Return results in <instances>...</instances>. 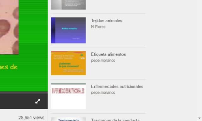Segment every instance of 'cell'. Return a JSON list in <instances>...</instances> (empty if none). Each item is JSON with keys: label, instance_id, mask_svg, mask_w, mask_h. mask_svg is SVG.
Listing matches in <instances>:
<instances>
[{"label": "cell", "instance_id": "1", "mask_svg": "<svg viewBox=\"0 0 202 121\" xmlns=\"http://www.w3.org/2000/svg\"><path fill=\"white\" fill-rule=\"evenodd\" d=\"M10 27L11 25L9 21L5 20H0V38L8 33Z\"/></svg>", "mask_w": 202, "mask_h": 121}, {"label": "cell", "instance_id": "5", "mask_svg": "<svg viewBox=\"0 0 202 121\" xmlns=\"http://www.w3.org/2000/svg\"><path fill=\"white\" fill-rule=\"evenodd\" d=\"M62 29H68V30H77V28H70V29H68V28H62Z\"/></svg>", "mask_w": 202, "mask_h": 121}, {"label": "cell", "instance_id": "3", "mask_svg": "<svg viewBox=\"0 0 202 121\" xmlns=\"http://www.w3.org/2000/svg\"><path fill=\"white\" fill-rule=\"evenodd\" d=\"M18 29H19V26H18V24H17V25L16 26V27H15L14 30V35L15 37L16 38H19V33H18Z\"/></svg>", "mask_w": 202, "mask_h": 121}, {"label": "cell", "instance_id": "4", "mask_svg": "<svg viewBox=\"0 0 202 121\" xmlns=\"http://www.w3.org/2000/svg\"><path fill=\"white\" fill-rule=\"evenodd\" d=\"M18 7H17L16 9L14 10L13 13V15L14 18L15 19H17V20H18L19 19V16H18V12H19V10H18Z\"/></svg>", "mask_w": 202, "mask_h": 121}, {"label": "cell", "instance_id": "2", "mask_svg": "<svg viewBox=\"0 0 202 121\" xmlns=\"http://www.w3.org/2000/svg\"><path fill=\"white\" fill-rule=\"evenodd\" d=\"M19 41H17L14 44L12 48V52L14 54H19Z\"/></svg>", "mask_w": 202, "mask_h": 121}]
</instances>
